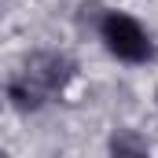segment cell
Wrapping results in <instances>:
<instances>
[{"label": "cell", "mask_w": 158, "mask_h": 158, "mask_svg": "<svg viewBox=\"0 0 158 158\" xmlns=\"http://www.w3.org/2000/svg\"><path fill=\"white\" fill-rule=\"evenodd\" d=\"M44 96H48V92H44L40 85H33V81L26 77V74H22V77H15L11 85H7V99H11L19 110H37Z\"/></svg>", "instance_id": "3957f363"}, {"label": "cell", "mask_w": 158, "mask_h": 158, "mask_svg": "<svg viewBox=\"0 0 158 158\" xmlns=\"http://www.w3.org/2000/svg\"><path fill=\"white\" fill-rule=\"evenodd\" d=\"M107 15H110V11H103V4H96V0L77 7V22H81V26H103Z\"/></svg>", "instance_id": "5b68a950"}, {"label": "cell", "mask_w": 158, "mask_h": 158, "mask_svg": "<svg viewBox=\"0 0 158 158\" xmlns=\"http://www.w3.org/2000/svg\"><path fill=\"white\" fill-rule=\"evenodd\" d=\"M26 77L33 85H40L44 92H59L74 77V63L66 55H55V52H37V55L26 59Z\"/></svg>", "instance_id": "7a4b0ae2"}, {"label": "cell", "mask_w": 158, "mask_h": 158, "mask_svg": "<svg viewBox=\"0 0 158 158\" xmlns=\"http://www.w3.org/2000/svg\"><path fill=\"white\" fill-rule=\"evenodd\" d=\"M99 33H103L107 48H110L118 59H129V63H147V59H151V40H147V33L140 30L136 19H129V15H121V11H110V15L103 19Z\"/></svg>", "instance_id": "6da1fadb"}, {"label": "cell", "mask_w": 158, "mask_h": 158, "mask_svg": "<svg viewBox=\"0 0 158 158\" xmlns=\"http://www.w3.org/2000/svg\"><path fill=\"white\" fill-rule=\"evenodd\" d=\"M110 151H114V155H147V140H140V136H132V132H118V136L110 140Z\"/></svg>", "instance_id": "277c9868"}]
</instances>
